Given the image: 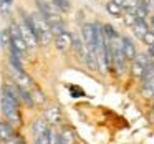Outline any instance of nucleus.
Instances as JSON below:
<instances>
[{
    "label": "nucleus",
    "mask_w": 154,
    "mask_h": 144,
    "mask_svg": "<svg viewBox=\"0 0 154 144\" xmlns=\"http://www.w3.org/2000/svg\"><path fill=\"white\" fill-rule=\"evenodd\" d=\"M0 106H2V113L7 118V121L10 124H18L20 123V113H18V103H15L14 100H10L8 96L2 94V100H0Z\"/></svg>",
    "instance_id": "obj_1"
},
{
    "label": "nucleus",
    "mask_w": 154,
    "mask_h": 144,
    "mask_svg": "<svg viewBox=\"0 0 154 144\" xmlns=\"http://www.w3.org/2000/svg\"><path fill=\"white\" fill-rule=\"evenodd\" d=\"M20 35H22V38L25 40V43H27V47L28 48H35L38 45V38H37V35L33 33V30H32L30 27H27L25 23H22L20 25Z\"/></svg>",
    "instance_id": "obj_2"
},
{
    "label": "nucleus",
    "mask_w": 154,
    "mask_h": 144,
    "mask_svg": "<svg viewBox=\"0 0 154 144\" xmlns=\"http://www.w3.org/2000/svg\"><path fill=\"white\" fill-rule=\"evenodd\" d=\"M81 35H83V41L86 45V48L94 50V25L85 23L81 28Z\"/></svg>",
    "instance_id": "obj_3"
},
{
    "label": "nucleus",
    "mask_w": 154,
    "mask_h": 144,
    "mask_svg": "<svg viewBox=\"0 0 154 144\" xmlns=\"http://www.w3.org/2000/svg\"><path fill=\"white\" fill-rule=\"evenodd\" d=\"M71 43H73V35L68 33V32H65V33L55 37V45H57V48H58L60 51L70 50V48H71Z\"/></svg>",
    "instance_id": "obj_4"
},
{
    "label": "nucleus",
    "mask_w": 154,
    "mask_h": 144,
    "mask_svg": "<svg viewBox=\"0 0 154 144\" xmlns=\"http://www.w3.org/2000/svg\"><path fill=\"white\" fill-rule=\"evenodd\" d=\"M121 50H123L124 57H126V60H136L137 53H136V47L133 45V41L129 40V38H121Z\"/></svg>",
    "instance_id": "obj_5"
},
{
    "label": "nucleus",
    "mask_w": 154,
    "mask_h": 144,
    "mask_svg": "<svg viewBox=\"0 0 154 144\" xmlns=\"http://www.w3.org/2000/svg\"><path fill=\"white\" fill-rule=\"evenodd\" d=\"M14 136H15L14 124H10L8 121H0V142H5Z\"/></svg>",
    "instance_id": "obj_6"
},
{
    "label": "nucleus",
    "mask_w": 154,
    "mask_h": 144,
    "mask_svg": "<svg viewBox=\"0 0 154 144\" xmlns=\"http://www.w3.org/2000/svg\"><path fill=\"white\" fill-rule=\"evenodd\" d=\"M45 121L50 124H58L61 121V111L57 106H50L45 111Z\"/></svg>",
    "instance_id": "obj_7"
},
{
    "label": "nucleus",
    "mask_w": 154,
    "mask_h": 144,
    "mask_svg": "<svg viewBox=\"0 0 154 144\" xmlns=\"http://www.w3.org/2000/svg\"><path fill=\"white\" fill-rule=\"evenodd\" d=\"M48 131H50V129H48V123L45 119H35L33 124H32V133H33L35 139L40 137L42 134L48 133Z\"/></svg>",
    "instance_id": "obj_8"
},
{
    "label": "nucleus",
    "mask_w": 154,
    "mask_h": 144,
    "mask_svg": "<svg viewBox=\"0 0 154 144\" xmlns=\"http://www.w3.org/2000/svg\"><path fill=\"white\" fill-rule=\"evenodd\" d=\"M131 75H133L134 78H143L144 81L149 78V75H147V71H146V68L143 66V65H139L136 60L133 61V65H131Z\"/></svg>",
    "instance_id": "obj_9"
},
{
    "label": "nucleus",
    "mask_w": 154,
    "mask_h": 144,
    "mask_svg": "<svg viewBox=\"0 0 154 144\" xmlns=\"http://www.w3.org/2000/svg\"><path fill=\"white\" fill-rule=\"evenodd\" d=\"M18 98H20V103H23L25 106H28V108H33L35 106L33 98H32V93L27 90V88H20V86H18Z\"/></svg>",
    "instance_id": "obj_10"
},
{
    "label": "nucleus",
    "mask_w": 154,
    "mask_h": 144,
    "mask_svg": "<svg viewBox=\"0 0 154 144\" xmlns=\"http://www.w3.org/2000/svg\"><path fill=\"white\" fill-rule=\"evenodd\" d=\"M131 28H133V33L136 35L137 38H144V35L149 32V27H147V23L144 20H136V23Z\"/></svg>",
    "instance_id": "obj_11"
},
{
    "label": "nucleus",
    "mask_w": 154,
    "mask_h": 144,
    "mask_svg": "<svg viewBox=\"0 0 154 144\" xmlns=\"http://www.w3.org/2000/svg\"><path fill=\"white\" fill-rule=\"evenodd\" d=\"M14 73H15V81H17V84L20 88H28L32 84L30 76H28V75H25V71H15L14 70Z\"/></svg>",
    "instance_id": "obj_12"
},
{
    "label": "nucleus",
    "mask_w": 154,
    "mask_h": 144,
    "mask_svg": "<svg viewBox=\"0 0 154 144\" xmlns=\"http://www.w3.org/2000/svg\"><path fill=\"white\" fill-rule=\"evenodd\" d=\"M10 47L14 48L15 51H18L20 55H23L25 51L28 50L27 43H25V40H23L22 37H14V38H12V43H10Z\"/></svg>",
    "instance_id": "obj_13"
},
{
    "label": "nucleus",
    "mask_w": 154,
    "mask_h": 144,
    "mask_svg": "<svg viewBox=\"0 0 154 144\" xmlns=\"http://www.w3.org/2000/svg\"><path fill=\"white\" fill-rule=\"evenodd\" d=\"M71 47H73L75 53L80 55L81 58H85V53H86V45H85L83 40H80L78 37H73V43H71Z\"/></svg>",
    "instance_id": "obj_14"
},
{
    "label": "nucleus",
    "mask_w": 154,
    "mask_h": 144,
    "mask_svg": "<svg viewBox=\"0 0 154 144\" xmlns=\"http://www.w3.org/2000/svg\"><path fill=\"white\" fill-rule=\"evenodd\" d=\"M143 93H144V96H149V98L154 96V75H152V76H149L146 81H144Z\"/></svg>",
    "instance_id": "obj_15"
},
{
    "label": "nucleus",
    "mask_w": 154,
    "mask_h": 144,
    "mask_svg": "<svg viewBox=\"0 0 154 144\" xmlns=\"http://www.w3.org/2000/svg\"><path fill=\"white\" fill-rule=\"evenodd\" d=\"M106 10H108V14L113 15V17H121V14H123V7L118 5L116 2H108V4H106Z\"/></svg>",
    "instance_id": "obj_16"
},
{
    "label": "nucleus",
    "mask_w": 154,
    "mask_h": 144,
    "mask_svg": "<svg viewBox=\"0 0 154 144\" xmlns=\"http://www.w3.org/2000/svg\"><path fill=\"white\" fill-rule=\"evenodd\" d=\"M58 136H60V139L65 141L66 144H73V142H75V134H73V131H71L70 127H65V129H61V133L58 134Z\"/></svg>",
    "instance_id": "obj_17"
},
{
    "label": "nucleus",
    "mask_w": 154,
    "mask_h": 144,
    "mask_svg": "<svg viewBox=\"0 0 154 144\" xmlns=\"http://www.w3.org/2000/svg\"><path fill=\"white\" fill-rule=\"evenodd\" d=\"M10 43H12L10 30H8V28H4V30L0 32V45L4 48H7V47H10Z\"/></svg>",
    "instance_id": "obj_18"
},
{
    "label": "nucleus",
    "mask_w": 154,
    "mask_h": 144,
    "mask_svg": "<svg viewBox=\"0 0 154 144\" xmlns=\"http://www.w3.org/2000/svg\"><path fill=\"white\" fill-rule=\"evenodd\" d=\"M53 5L60 12H68L70 10V2L68 0H53Z\"/></svg>",
    "instance_id": "obj_19"
},
{
    "label": "nucleus",
    "mask_w": 154,
    "mask_h": 144,
    "mask_svg": "<svg viewBox=\"0 0 154 144\" xmlns=\"http://www.w3.org/2000/svg\"><path fill=\"white\" fill-rule=\"evenodd\" d=\"M30 93H32V98H33V103H38V104L45 103V96L42 94L40 90H32Z\"/></svg>",
    "instance_id": "obj_20"
},
{
    "label": "nucleus",
    "mask_w": 154,
    "mask_h": 144,
    "mask_svg": "<svg viewBox=\"0 0 154 144\" xmlns=\"http://www.w3.org/2000/svg\"><path fill=\"white\" fill-rule=\"evenodd\" d=\"M141 0H121V7L123 8H136L137 5H139Z\"/></svg>",
    "instance_id": "obj_21"
},
{
    "label": "nucleus",
    "mask_w": 154,
    "mask_h": 144,
    "mask_svg": "<svg viewBox=\"0 0 154 144\" xmlns=\"http://www.w3.org/2000/svg\"><path fill=\"white\" fill-rule=\"evenodd\" d=\"M134 14H136L137 20H144V18L147 17V12H146V8H144L143 5H137V7L134 8Z\"/></svg>",
    "instance_id": "obj_22"
},
{
    "label": "nucleus",
    "mask_w": 154,
    "mask_h": 144,
    "mask_svg": "<svg viewBox=\"0 0 154 144\" xmlns=\"http://www.w3.org/2000/svg\"><path fill=\"white\" fill-rule=\"evenodd\" d=\"M35 144H51V137H50V131L45 134H42L40 137L35 139Z\"/></svg>",
    "instance_id": "obj_23"
},
{
    "label": "nucleus",
    "mask_w": 154,
    "mask_h": 144,
    "mask_svg": "<svg viewBox=\"0 0 154 144\" xmlns=\"http://www.w3.org/2000/svg\"><path fill=\"white\" fill-rule=\"evenodd\" d=\"M143 41H144V43L147 45V47H152V45H154V32H151V30L147 32V33L144 35Z\"/></svg>",
    "instance_id": "obj_24"
},
{
    "label": "nucleus",
    "mask_w": 154,
    "mask_h": 144,
    "mask_svg": "<svg viewBox=\"0 0 154 144\" xmlns=\"http://www.w3.org/2000/svg\"><path fill=\"white\" fill-rule=\"evenodd\" d=\"M8 7H10V0H0V8L4 15L8 14Z\"/></svg>",
    "instance_id": "obj_25"
},
{
    "label": "nucleus",
    "mask_w": 154,
    "mask_h": 144,
    "mask_svg": "<svg viewBox=\"0 0 154 144\" xmlns=\"http://www.w3.org/2000/svg\"><path fill=\"white\" fill-rule=\"evenodd\" d=\"M147 57H151V58L154 57V45H152V47H149V51H147Z\"/></svg>",
    "instance_id": "obj_26"
},
{
    "label": "nucleus",
    "mask_w": 154,
    "mask_h": 144,
    "mask_svg": "<svg viewBox=\"0 0 154 144\" xmlns=\"http://www.w3.org/2000/svg\"><path fill=\"white\" fill-rule=\"evenodd\" d=\"M57 144H66V142H65V141H61V139H60V136H58V141H57Z\"/></svg>",
    "instance_id": "obj_27"
},
{
    "label": "nucleus",
    "mask_w": 154,
    "mask_h": 144,
    "mask_svg": "<svg viewBox=\"0 0 154 144\" xmlns=\"http://www.w3.org/2000/svg\"><path fill=\"white\" fill-rule=\"evenodd\" d=\"M151 32H154V18L151 20Z\"/></svg>",
    "instance_id": "obj_28"
},
{
    "label": "nucleus",
    "mask_w": 154,
    "mask_h": 144,
    "mask_svg": "<svg viewBox=\"0 0 154 144\" xmlns=\"http://www.w3.org/2000/svg\"><path fill=\"white\" fill-rule=\"evenodd\" d=\"M152 98H154V96H152Z\"/></svg>",
    "instance_id": "obj_29"
}]
</instances>
